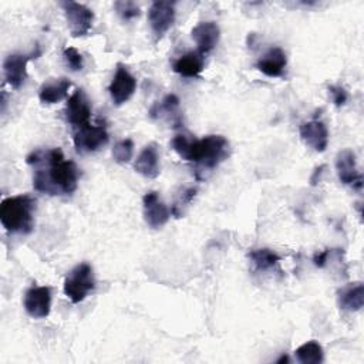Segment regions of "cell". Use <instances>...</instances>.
<instances>
[{"mask_svg":"<svg viewBox=\"0 0 364 364\" xmlns=\"http://www.w3.org/2000/svg\"><path fill=\"white\" fill-rule=\"evenodd\" d=\"M33 166V186L47 195H71L77 189L78 168L60 148L37 149L27 156Z\"/></svg>","mask_w":364,"mask_h":364,"instance_id":"cell-1","label":"cell"},{"mask_svg":"<svg viewBox=\"0 0 364 364\" xmlns=\"http://www.w3.org/2000/svg\"><path fill=\"white\" fill-rule=\"evenodd\" d=\"M171 145L182 159L195 162L205 169L216 168L229 155V142L223 135H206L202 139L175 135Z\"/></svg>","mask_w":364,"mask_h":364,"instance_id":"cell-2","label":"cell"},{"mask_svg":"<svg viewBox=\"0 0 364 364\" xmlns=\"http://www.w3.org/2000/svg\"><path fill=\"white\" fill-rule=\"evenodd\" d=\"M36 199L27 193L9 196L0 205V222L9 233L27 235L34 226Z\"/></svg>","mask_w":364,"mask_h":364,"instance_id":"cell-3","label":"cell"},{"mask_svg":"<svg viewBox=\"0 0 364 364\" xmlns=\"http://www.w3.org/2000/svg\"><path fill=\"white\" fill-rule=\"evenodd\" d=\"M94 287L95 279L92 267L88 263H80L65 276L63 290L71 303L77 304L81 303Z\"/></svg>","mask_w":364,"mask_h":364,"instance_id":"cell-4","label":"cell"},{"mask_svg":"<svg viewBox=\"0 0 364 364\" xmlns=\"http://www.w3.org/2000/svg\"><path fill=\"white\" fill-rule=\"evenodd\" d=\"M60 6L64 11L68 30L73 37H82L88 34V31L92 27L94 21V13L91 9H88L85 4L65 0L60 1Z\"/></svg>","mask_w":364,"mask_h":364,"instance_id":"cell-5","label":"cell"},{"mask_svg":"<svg viewBox=\"0 0 364 364\" xmlns=\"http://www.w3.org/2000/svg\"><path fill=\"white\" fill-rule=\"evenodd\" d=\"M73 141L77 152L88 154L95 152L104 145H107L109 141V135L104 124H85L80 128H75Z\"/></svg>","mask_w":364,"mask_h":364,"instance_id":"cell-6","label":"cell"},{"mask_svg":"<svg viewBox=\"0 0 364 364\" xmlns=\"http://www.w3.org/2000/svg\"><path fill=\"white\" fill-rule=\"evenodd\" d=\"M41 55V48L38 44H36L34 50L30 51L28 54H21V53H14L10 54L4 58L3 61V71H4V78L9 85L13 88H20L24 81L27 80V64L30 60L37 58Z\"/></svg>","mask_w":364,"mask_h":364,"instance_id":"cell-7","label":"cell"},{"mask_svg":"<svg viewBox=\"0 0 364 364\" xmlns=\"http://www.w3.org/2000/svg\"><path fill=\"white\" fill-rule=\"evenodd\" d=\"M148 21L155 41L161 40L175 21V3L164 0L154 1L148 10Z\"/></svg>","mask_w":364,"mask_h":364,"instance_id":"cell-8","label":"cell"},{"mask_svg":"<svg viewBox=\"0 0 364 364\" xmlns=\"http://www.w3.org/2000/svg\"><path fill=\"white\" fill-rule=\"evenodd\" d=\"M135 90H136L135 77L128 71V68L124 64L118 63L115 74L108 87L112 102L115 105H122L134 95Z\"/></svg>","mask_w":364,"mask_h":364,"instance_id":"cell-9","label":"cell"},{"mask_svg":"<svg viewBox=\"0 0 364 364\" xmlns=\"http://www.w3.org/2000/svg\"><path fill=\"white\" fill-rule=\"evenodd\" d=\"M24 310L33 318H46L51 310V289L33 286L24 293Z\"/></svg>","mask_w":364,"mask_h":364,"instance_id":"cell-10","label":"cell"},{"mask_svg":"<svg viewBox=\"0 0 364 364\" xmlns=\"http://www.w3.org/2000/svg\"><path fill=\"white\" fill-rule=\"evenodd\" d=\"M336 171L341 183L351 186L355 191L363 188V175L357 169L355 154L351 149H343L336 156Z\"/></svg>","mask_w":364,"mask_h":364,"instance_id":"cell-11","label":"cell"},{"mask_svg":"<svg viewBox=\"0 0 364 364\" xmlns=\"http://www.w3.org/2000/svg\"><path fill=\"white\" fill-rule=\"evenodd\" d=\"M91 105L82 90H75L67 100L65 105V119L74 128H80L90 124Z\"/></svg>","mask_w":364,"mask_h":364,"instance_id":"cell-12","label":"cell"},{"mask_svg":"<svg viewBox=\"0 0 364 364\" xmlns=\"http://www.w3.org/2000/svg\"><path fill=\"white\" fill-rule=\"evenodd\" d=\"M142 208H144V219L146 225L152 229L162 228L171 216L168 206L159 199V195L154 191L146 192L142 198Z\"/></svg>","mask_w":364,"mask_h":364,"instance_id":"cell-13","label":"cell"},{"mask_svg":"<svg viewBox=\"0 0 364 364\" xmlns=\"http://www.w3.org/2000/svg\"><path fill=\"white\" fill-rule=\"evenodd\" d=\"M301 141L316 152L326 151L328 145V129L320 119L301 122L299 127Z\"/></svg>","mask_w":364,"mask_h":364,"instance_id":"cell-14","label":"cell"},{"mask_svg":"<svg viewBox=\"0 0 364 364\" xmlns=\"http://www.w3.org/2000/svg\"><path fill=\"white\" fill-rule=\"evenodd\" d=\"M191 36L196 43V51L205 55L218 46L220 28L215 21H200L192 28Z\"/></svg>","mask_w":364,"mask_h":364,"instance_id":"cell-15","label":"cell"},{"mask_svg":"<svg viewBox=\"0 0 364 364\" xmlns=\"http://www.w3.org/2000/svg\"><path fill=\"white\" fill-rule=\"evenodd\" d=\"M286 65L287 57L280 47L269 48L256 63V68L267 77H282Z\"/></svg>","mask_w":364,"mask_h":364,"instance_id":"cell-16","label":"cell"},{"mask_svg":"<svg viewBox=\"0 0 364 364\" xmlns=\"http://www.w3.org/2000/svg\"><path fill=\"white\" fill-rule=\"evenodd\" d=\"M134 169L148 179L158 178L159 169V155L155 144H148L136 156L134 162Z\"/></svg>","mask_w":364,"mask_h":364,"instance_id":"cell-17","label":"cell"},{"mask_svg":"<svg viewBox=\"0 0 364 364\" xmlns=\"http://www.w3.org/2000/svg\"><path fill=\"white\" fill-rule=\"evenodd\" d=\"M338 307L344 311H358L364 304V286L361 282H353L337 291Z\"/></svg>","mask_w":364,"mask_h":364,"instance_id":"cell-18","label":"cell"},{"mask_svg":"<svg viewBox=\"0 0 364 364\" xmlns=\"http://www.w3.org/2000/svg\"><path fill=\"white\" fill-rule=\"evenodd\" d=\"M172 70L181 77L193 78L198 77L203 70V55L198 51H189L175 60Z\"/></svg>","mask_w":364,"mask_h":364,"instance_id":"cell-19","label":"cell"},{"mask_svg":"<svg viewBox=\"0 0 364 364\" xmlns=\"http://www.w3.org/2000/svg\"><path fill=\"white\" fill-rule=\"evenodd\" d=\"M71 82L67 78L48 80L38 90V100L44 104H55L67 97Z\"/></svg>","mask_w":364,"mask_h":364,"instance_id":"cell-20","label":"cell"},{"mask_svg":"<svg viewBox=\"0 0 364 364\" xmlns=\"http://www.w3.org/2000/svg\"><path fill=\"white\" fill-rule=\"evenodd\" d=\"M296 360L301 364H320L324 361V351L323 347L316 341L310 340L301 344L294 351Z\"/></svg>","mask_w":364,"mask_h":364,"instance_id":"cell-21","label":"cell"},{"mask_svg":"<svg viewBox=\"0 0 364 364\" xmlns=\"http://www.w3.org/2000/svg\"><path fill=\"white\" fill-rule=\"evenodd\" d=\"M249 259L255 264L257 270H269L274 267L282 257L272 249L267 247H260V249H253L249 252Z\"/></svg>","mask_w":364,"mask_h":364,"instance_id":"cell-22","label":"cell"},{"mask_svg":"<svg viewBox=\"0 0 364 364\" xmlns=\"http://www.w3.org/2000/svg\"><path fill=\"white\" fill-rule=\"evenodd\" d=\"M179 107V98L175 94H168L159 104H155L151 111L149 115L152 118H159L162 115H171L173 114Z\"/></svg>","mask_w":364,"mask_h":364,"instance_id":"cell-23","label":"cell"},{"mask_svg":"<svg viewBox=\"0 0 364 364\" xmlns=\"http://www.w3.org/2000/svg\"><path fill=\"white\" fill-rule=\"evenodd\" d=\"M134 155V142L131 138L118 141L112 148V158L117 164H128Z\"/></svg>","mask_w":364,"mask_h":364,"instance_id":"cell-24","label":"cell"},{"mask_svg":"<svg viewBox=\"0 0 364 364\" xmlns=\"http://www.w3.org/2000/svg\"><path fill=\"white\" fill-rule=\"evenodd\" d=\"M196 195V188L193 186H189V188H183L179 195L175 198L173 200V205H172V209H171V213L175 216V218H181L183 215V210L185 208L192 202V199L195 198Z\"/></svg>","mask_w":364,"mask_h":364,"instance_id":"cell-25","label":"cell"},{"mask_svg":"<svg viewBox=\"0 0 364 364\" xmlns=\"http://www.w3.org/2000/svg\"><path fill=\"white\" fill-rule=\"evenodd\" d=\"M114 9L117 11V14L124 20V21H129L134 18H138L141 14L139 7L129 0H118L114 3Z\"/></svg>","mask_w":364,"mask_h":364,"instance_id":"cell-26","label":"cell"},{"mask_svg":"<svg viewBox=\"0 0 364 364\" xmlns=\"http://www.w3.org/2000/svg\"><path fill=\"white\" fill-rule=\"evenodd\" d=\"M63 58L71 71H81L84 67V58L74 47H65L63 50Z\"/></svg>","mask_w":364,"mask_h":364,"instance_id":"cell-27","label":"cell"},{"mask_svg":"<svg viewBox=\"0 0 364 364\" xmlns=\"http://www.w3.org/2000/svg\"><path fill=\"white\" fill-rule=\"evenodd\" d=\"M328 94H330V98H331L333 104L336 107H338V108L343 107L347 102V100H348L347 91L341 85H330L328 87Z\"/></svg>","mask_w":364,"mask_h":364,"instance_id":"cell-28","label":"cell"},{"mask_svg":"<svg viewBox=\"0 0 364 364\" xmlns=\"http://www.w3.org/2000/svg\"><path fill=\"white\" fill-rule=\"evenodd\" d=\"M330 249H326V250H323V252H320V253H316L314 255V257H313V263H314V266L316 267H324L326 266V263L328 262V256H330Z\"/></svg>","mask_w":364,"mask_h":364,"instance_id":"cell-29","label":"cell"},{"mask_svg":"<svg viewBox=\"0 0 364 364\" xmlns=\"http://www.w3.org/2000/svg\"><path fill=\"white\" fill-rule=\"evenodd\" d=\"M326 169V165H320V166H317L316 169H314V172L311 173V176H310V185H317V182L320 181V176H321V173H323V171Z\"/></svg>","mask_w":364,"mask_h":364,"instance_id":"cell-30","label":"cell"},{"mask_svg":"<svg viewBox=\"0 0 364 364\" xmlns=\"http://www.w3.org/2000/svg\"><path fill=\"white\" fill-rule=\"evenodd\" d=\"M282 363H289V357H287V355H282V357L277 360V364H282Z\"/></svg>","mask_w":364,"mask_h":364,"instance_id":"cell-31","label":"cell"}]
</instances>
